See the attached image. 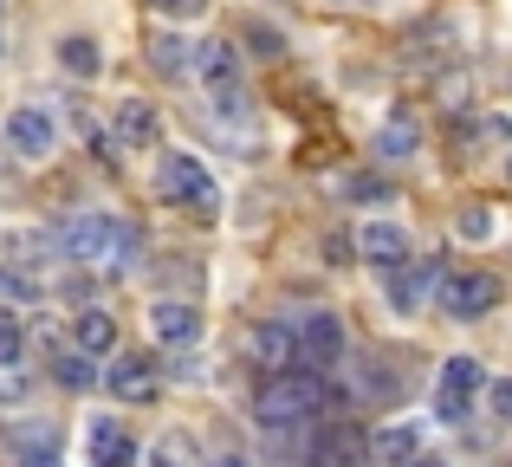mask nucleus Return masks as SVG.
Returning a JSON list of instances; mask_svg holds the SVG:
<instances>
[{
  "label": "nucleus",
  "instance_id": "nucleus-1",
  "mask_svg": "<svg viewBox=\"0 0 512 467\" xmlns=\"http://www.w3.org/2000/svg\"><path fill=\"white\" fill-rule=\"evenodd\" d=\"M59 247H65V260L91 266V273H117V279L143 266V234L117 215H72L59 228Z\"/></svg>",
  "mask_w": 512,
  "mask_h": 467
},
{
  "label": "nucleus",
  "instance_id": "nucleus-2",
  "mask_svg": "<svg viewBox=\"0 0 512 467\" xmlns=\"http://www.w3.org/2000/svg\"><path fill=\"white\" fill-rule=\"evenodd\" d=\"M325 383L312 377V370H279V377H260V390H253V422L273 435L286 429H305V422L325 416Z\"/></svg>",
  "mask_w": 512,
  "mask_h": 467
},
{
  "label": "nucleus",
  "instance_id": "nucleus-3",
  "mask_svg": "<svg viewBox=\"0 0 512 467\" xmlns=\"http://www.w3.org/2000/svg\"><path fill=\"white\" fill-rule=\"evenodd\" d=\"M156 189H163V202L169 208H182L188 221H221V189H214V176H208V163L201 156H188V150H169L163 163H156Z\"/></svg>",
  "mask_w": 512,
  "mask_h": 467
},
{
  "label": "nucleus",
  "instance_id": "nucleus-4",
  "mask_svg": "<svg viewBox=\"0 0 512 467\" xmlns=\"http://www.w3.org/2000/svg\"><path fill=\"white\" fill-rule=\"evenodd\" d=\"M338 351H344V325L331 312H299L292 318V370H325V364H338Z\"/></svg>",
  "mask_w": 512,
  "mask_h": 467
},
{
  "label": "nucleus",
  "instance_id": "nucleus-5",
  "mask_svg": "<svg viewBox=\"0 0 512 467\" xmlns=\"http://www.w3.org/2000/svg\"><path fill=\"white\" fill-rule=\"evenodd\" d=\"M480 364L474 357H448L441 364V377H435V416L448 422V429H461L467 416H474V396H480Z\"/></svg>",
  "mask_w": 512,
  "mask_h": 467
},
{
  "label": "nucleus",
  "instance_id": "nucleus-6",
  "mask_svg": "<svg viewBox=\"0 0 512 467\" xmlns=\"http://www.w3.org/2000/svg\"><path fill=\"white\" fill-rule=\"evenodd\" d=\"M493 305H500V279H493V273H448V279H441V312L461 318V325L487 318Z\"/></svg>",
  "mask_w": 512,
  "mask_h": 467
},
{
  "label": "nucleus",
  "instance_id": "nucleus-7",
  "mask_svg": "<svg viewBox=\"0 0 512 467\" xmlns=\"http://www.w3.org/2000/svg\"><path fill=\"white\" fill-rule=\"evenodd\" d=\"M240 357H247L260 377H279V370H292V325H279V318H266V325H247V331H240Z\"/></svg>",
  "mask_w": 512,
  "mask_h": 467
},
{
  "label": "nucleus",
  "instance_id": "nucleus-8",
  "mask_svg": "<svg viewBox=\"0 0 512 467\" xmlns=\"http://www.w3.org/2000/svg\"><path fill=\"white\" fill-rule=\"evenodd\" d=\"M188 72H195L214 98H221V91H240V52L227 46V39H201L195 59H188Z\"/></svg>",
  "mask_w": 512,
  "mask_h": 467
},
{
  "label": "nucleus",
  "instance_id": "nucleus-9",
  "mask_svg": "<svg viewBox=\"0 0 512 467\" xmlns=\"http://www.w3.org/2000/svg\"><path fill=\"white\" fill-rule=\"evenodd\" d=\"M7 143H13V156H52V143H59V130H52V117L39 111V104H13V117H7Z\"/></svg>",
  "mask_w": 512,
  "mask_h": 467
},
{
  "label": "nucleus",
  "instance_id": "nucleus-10",
  "mask_svg": "<svg viewBox=\"0 0 512 467\" xmlns=\"http://www.w3.org/2000/svg\"><path fill=\"white\" fill-rule=\"evenodd\" d=\"M104 390L117 396V403H150L156 396V357H117L111 370H104Z\"/></svg>",
  "mask_w": 512,
  "mask_h": 467
},
{
  "label": "nucleus",
  "instance_id": "nucleus-11",
  "mask_svg": "<svg viewBox=\"0 0 512 467\" xmlns=\"http://www.w3.org/2000/svg\"><path fill=\"white\" fill-rule=\"evenodd\" d=\"M85 455H91V467H130V461H137V448H130L124 429H117V416H91Z\"/></svg>",
  "mask_w": 512,
  "mask_h": 467
},
{
  "label": "nucleus",
  "instance_id": "nucleus-12",
  "mask_svg": "<svg viewBox=\"0 0 512 467\" xmlns=\"http://www.w3.org/2000/svg\"><path fill=\"white\" fill-rule=\"evenodd\" d=\"M357 253L370 266H402L409 234H402V221H363V228H357Z\"/></svg>",
  "mask_w": 512,
  "mask_h": 467
},
{
  "label": "nucleus",
  "instance_id": "nucleus-13",
  "mask_svg": "<svg viewBox=\"0 0 512 467\" xmlns=\"http://www.w3.org/2000/svg\"><path fill=\"white\" fill-rule=\"evenodd\" d=\"M208 130H214V137H227L234 150H247V143H253V111H247V98H240V91H221V98L208 104Z\"/></svg>",
  "mask_w": 512,
  "mask_h": 467
},
{
  "label": "nucleus",
  "instance_id": "nucleus-14",
  "mask_svg": "<svg viewBox=\"0 0 512 467\" xmlns=\"http://www.w3.org/2000/svg\"><path fill=\"white\" fill-rule=\"evenodd\" d=\"M150 325H156V338H163V344H195L201 338V312L188 299H163L150 312Z\"/></svg>",
  "mask_w": 512,
  "mask_h": 467
},
{
  "label": "nucleus",
  "instance_id": "nucleus-15",
  "mask_svg": "<svg viewBox=\"0 0 512 467\" xmlns=\"http://www.w3.org/2000/svg\"><path fill=\"white\" fill-rule=\"evenodd\" d=\"M415 143H422V124H415V111H389V124L376 130V156H383V163H409Z\"/></svg>",
  "mask_w": 512,
  "mask_h": 467
},
{
  "label": "nucleus",
  "instance_id": "nucleus-16",
  "mask_svg": "<svg viewBox=\"0 0 512 467\" xmlns=\"http://www.w3.org/2000/svg\"><path fill=\"white\" fill-rule=\"evenodd\" d=\"M435 279H441L435 260H409L402 273H389V305H396V312H415V305H422V292L435 286Z\"/></svg>",
  "mask_w": 512,
  "mask_h": 467
},
{
  "label": "nucleus",
  "instance_id": "nucleus-17",
  "mask_svg": "<svg viewBox=\"0 0 512 467\" xmlns=\"http://www.w3.org/2000/svg\"><path fill=\"white\" fill-rule=\"evenodd\" d=\"M363 461V435L357 429H325L312 442V455H305V467H357Z\"/></svg>",
  "mask_w": 512,
  "mask_h": 467
},
{
  "label": "nucleus",
  "instance_id": "nucleus-18",
  "mask_svg": "<svg viewBox=\"0 0 512 467\" xmlns=\"http://www.w3.org/2000/svg\"><path fill=\"white\" fill-rule=\"evenodd\" d=\"M72 338H78V351H85V357H104V351L117 344V325H111V312H98V305H91V312H78Z\"/></svg>",
  "mask_w": 512,
  "mask_h": 467
},
{
  "label": "nucleus",
  "instance_id": "nucleus-19",
  "mask_svg": "<svg viewBox=\"0 0 512 467\" xmlns=\"http://www.w3.org/2000/svg\"><path fill=\"white\" fill-rule=\"evenodd\" d=\"M156 130H163V124H156V111H150V104H137V98H130V104H117V137H124L130 150L156 143Z\"/></svg>",
  "mask_w": 512,
  "mask_h": 467
},
{
  "label": "nucleus",
  "instance_id": "nucleus-20",
  "mask_svg": "<svg viewBox=\"0 0 512 467\" xmlns=\"http://www.w3.org/2000/svg\"><path fill=\"white\" fill-rule=\"evenodd\" d=\"M370 455H376V467H409L415 461V429H376L370 435Z\"/></svg>",
  "mask_w": 512,
  "mask_h": 467
},
{
  "label": "nucleus",
  "instance_id": "nucleus-21",
  "mask_svg": "<svg viewBox=\"0 0 512 467\" xmlns=\"http://www.w3.org/2000/svg\"><path fill=\"white\" fill-rule=\"evenodd\" d=\"M59 65H65V72H72V78H98V72H104V52H98V39L72 33V39H65V46H59Z\"/></svg>",
  "mask_w": 512,
  "mask_h": 467
},
{
  "label": "nucleus",
  "instance_id": "nucleus-22",
  "mask_svg": "<svg viewBox=\"0 0 512 467\" xmlns=\"http://www.w3.org/2000/svg\"><path fill=\"white\" fill-rule=\"evenodd\" d=\"M143 467H195V442H188L182 429L156 435V442H150V455H143Z\"/></svg>",
  "mask_w": 512,
  "mask_h": 467
},
{
  "label": "nucleus",
  "instance_id": "nucleus-23",
  "mask_svg": "<svg viewBox=\"0 0 512 467\" xmlns=\"http://www.w3.org/2000/svg\"><path fill=\"white\" fill-rule=\"evenodd\" d=\"M150 65H156L163 78H182V72H188V46H182V39H169V33H156V39H150Z\"/></svg>",
  "mask_w": 512,
  "mask_h": 467
},
{
  "label": "nucleus",
  "instance_id": "nucleus-24",
  "mask_svg": "<svg viewBox=\"0 0 512 467\" xmlns=\"http://www.w3.org/2000/svg\"><path fill=\"white\" fill-rule=\"evenodd\" d=\"M52 377H59L65 390H85V383H91V357L85 351H59V357H52Z\"/></svg>",
  "mask_w": 512,
  "mask_h": 467
},
{
  "label": "nucleus",
  "instance_id": "nucleus-25",
  "mask_svg": "<svg viewBox=\"0 0 512 467\" xmlns=\"http://www.w3.org/2000/svg\"><path fill=\"white\" fill-rule=\"evenodd\" d=\"M26 390H33V370H26V357H20V364H0V403H20Z\"/></svg>",
  "mask_w": 512,
  "mask_h": 467
},
{
  "label": "nucleus",
  "instance_id": "nucleus-26",
  "mask_svg": "<svg viewBox=\"0 0 512 467\" xmlns=\"http://www.w3.org/2000/svg\"><path fill=\"white\" fill-rule=\"evenodd\" d=\"M20 357H26V331L13 312H0V364H20Z\"/></svg>",
  "mask_w": 512,
  "mask_h": 467
},
{
  "label": "nucleus",
  "instance_id": "nucleus-27",
  "mask_svg": "<svg viewBox=\"0 0 512 467\" xmlns=\"http://www.w3.org/2000/svg\"><path fill=\"white\" fill-rule=\"evenodd\" d=\"M461 234L467 240H487L493 234V215H487V208H467V215H461Z\"/></svg>",
  "mask_w": 512,
  "mask_h": 467
},
{
  "label": "nucleus",
  "instance_id": "nucleus-28",
  "mask_svg": "<svg viewBox=\"0 0 512 467\" xmlns=\"http://www.w3.org/2000/svg\"><path fill=\"white\" fill-rule=\"evenodd\" d=\"M493 416H500V422H512V377H500V383H493Z\"/></svg>",
  "mask_w": 512,
  "mask_h": 467
},
{
  "label": "nucleus",
  "instance_id": "nucleus-29",
  "mask_svg": "<svg viewBox=\"0 0 512 467\" xmlns=\"http://www.w3.org/2000/svg\"><path fill=\"white\" fill-rule=\"evenodd\" d=\"M350 195H357V202H376V195H389V189L376 176H357V182H350Z\"/></svg>",
  "mask_w": 512,
  "mask_h": 467
},
{
  "label": "nucleus",
  "instance_id": "nucleus-30",
  "mask_svg": "<svg viewBox=\"0 0 512 467\" xmlns=\"http://www.w3.org/2000/svg\"><path fill=\"white\" fill-rule=\"evenodd\" d=\"M253 46H260V59H279V39L266 33V26H253Z\"/></svg>",
  "mask_w": 512,
  "mask_h": 467
},
{
  "label": "nucleus",
  "instance_id": "nucleus-31",
  "mask_svg": "<svg viewBox=\"0 0 512 467\" xmlns=\"http://www.w3.org/2000/svg\"><path fill=\"white\" fill-rule=\"evenodd\" d=\"M150 7H156V13H195L201 0H150Z\"/></svg>",
  "mask_w": 512,
  "mask_h": 467
},
{
  "label": "nucleus",
  "instance_id": "nucleus-32",
  "mask_svg": "<svg viewBox=\"0 0 512 467\" xmlns=\"http://www.w3.org/2000/svg\"><path fill=\"white\" fill-rule=\"evenodd\" d=\"M7 292H20V279L7 273V260H0V299H7Z\"/></svg>",
  "mask_w": 512,
  "mask_h": 467
},
{
  "label": "nucleus",
  "instance_id": "nucleus-33",
  "mask_svg": "<svg viewBox=\"0 0 512 467\" xmlns=\"http://www.w3.org/2000/svg\"><path fill=\"white\" fill-rule=\"evenodd\" d=\"M409 467H448V461H435V455H415Z\"/></svg>",
  "mask_w": 512,
  "mask_h": 467
},
{
  "label": "nucleus",
  "instance_id": "nucleus-34",
  "mask_svg": "<svg viewBox=\"0 0 512 467\" xmlns=\"http://www.w3.org/2000/svg\"><path fill=\"white\" fill-rule=\"evenodd\" d=\"M214 467H247V461H240V455H221V461H214Z\"/></svg>",
  "mask_w": 512,
  "mask_h": 467
},
{
  "label": "nucleus",
  "instance_id": "nucleus-35",
  "mask_svg": "<svg viewBox=\"0 0 512 467\" xmlns=\"http://www.w3.org/2000/svg\"><path fill=\"white\" fill-rule=\"evenodd\" d=\"M506 182H512V156H506Z\"/></svg>",
  "mask_w": 512,
  "mask_h": 467
},
{
  "label": "nucleus",
  "instance_id": "nucleus-36",
  "mask_svg": "<svg viewBox=\"0 0 512 467\" xmlns=\"http://www.w3.org/2000/svg\"><path fill=\"white\" fill-rule=\"evenodd\" d=\"M0 163H7V156H0Z\"/></svg>",
  "mask_w": 512,
  "mask_h": 467
},
{
  "label": "nucleus",
  "instance_id": "nucleus-37",
  "mask_svg": "<svg viewBox=\"0 0 512 467\" xmlns=\"http://www.w3.org/2000/svg\"><path fill=\"white\" fill-rule=\"evenodd\" d=\"M0 7H7V0H0Z\"/></svg>",
  "mask_w": 512,
  "mask_h": 467
}]
</instances>
